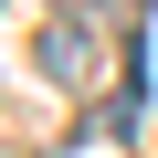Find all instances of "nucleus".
I'll list each match as a JSON object with an SVG mask.
<instances>
[{"label":"nucleus","instance_id":"obj_1","mask_svg":"<svg viewBox=\"0 0 158 158\" xmlns=\"http://www.w3.org/2000/svg\"><path fill=\"white\" fill-rule=\"evenodd\" d=\"M42 74L74 85V74H85V42H74V32H42Z\"/></svg>","mask_w":158,"mask_h":158},{"label":"nucleus","instance_id":"obj_2","mask_svg":"<svg viewBox=\"0 0 158 158\" xmlns=\"http://www.w3.org/2000/svg\"><path fill=\"white\" fill-rule=\"evenodd\" d=\"M63 11H74V0H63ZM85 11H106V0H85Z\"/></svg>","mask_w":158,"mask_h":158}]
</instances>
